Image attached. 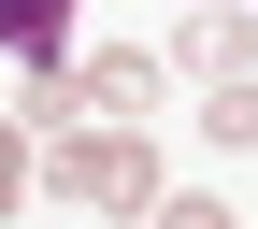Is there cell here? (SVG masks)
Returning a JSON list of instances; mask_svg holds the SVG:
<instances>
[{
  "mask_svg": "<svg viewBox=\"0 0 258 229\" xmlns=\"http://www.w3.org/2000/svg\"><path fill=\"white\" fill-rule=\"evenodd\" d=\"M201 129H215V143H258V86H244V72H215V101H201Z\"/></svg>",
  "mask_w": 258,
  "mask_h": 229,
  "instance_id": "5",
  "label": "cell"
},
{
  "mask_svg": "<svg viewBox=\"0 0 258 229\" xmlns=\"http://www.w3.org/2000/svg\"><path fill=\"white\" fill-rule=\"evenodd\" d=\"M57 15H72V0H0V43L15 57H57Z\"/></svg>",
  "mask_w": 258,
  "mask_h": 229,
  "instance_id": "4",
  "label": "cell"
},
{
  "mask_svg": "<svg viewBox=\"0 0 258 229\" xmlns=\"http://www.w3.org/2000/svg\"><path fill=\"white\" fill-rule=\"evenodd\" d=\"M43 186H57V201H86V215H158V158H144V129H86V143H57Z\"/></svg>",
  "mask_w": 258,
  "mask_h": 229,
  "instance_id": "1",
  "label": "cell"
},
{
  "mask_svg": "<svg viewBox=\"0 0 258 229\" xmlns=\"http://www.w3.org/2000/svg\"><path fill=\"white\" fill-rule=\"evenodd\" d=\"M158 229H244V215L215 201V186H158Z\"/></svg>",
  "mask_w": 258,
  "mask_h": 229,
  "instance_id": "6",
  "label": "cell"
},
{
  "mask_svg": "<svg viewBox=\"0 0 258 229\" xmlns=\"http://www.w3.org/2000/svg\"><path fill=\"white\" fill-rule=\"evenodd\" d=\"M86 101H101V115H144V101H158V57L101 43V57H86Z\"/></svg>",
  "mask_w": 258,
  "mask_h": 229,
  "instance_id": "2",
  "label": "cell"
},
{
  "mask_svg": "<svg viewBox=\"0 0 258 229\" xmlns=\"http://www.w3.org/2000/svg\"><path fill=\"white\" fill-rule=\"evenodd\" d=\"M244 43H258V29L230 15V0H201V15H186V72H244Z\"/></svg>",
  "mask_w": 258,
  "mask_h": 229,
  "instance_id": "3",
  "label": "cell"
},
{
  "mask_svg": "<svg viewBox=\"0 0 258 229\" xmlns=\"http://www.w3.org/2000/svg\"><path fill=\"white\" fill-rule=\"evenodd\" d=\"M15 186H29V129L0 115V215H15Z\"/></svg>",
  "mask_w": 258,
  "mask_h": 229,
  "instance_id": "7",
  "label": "cell"
}]
</instances>
